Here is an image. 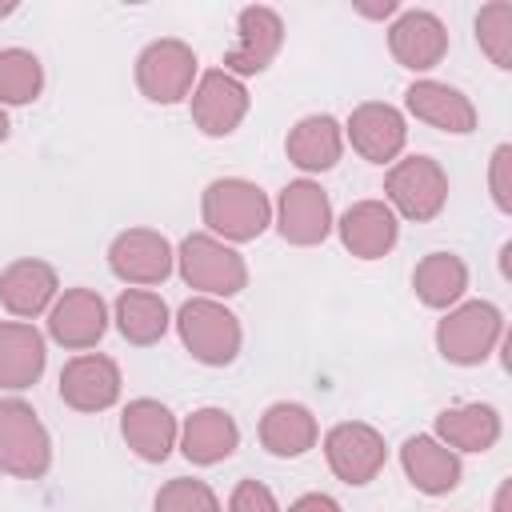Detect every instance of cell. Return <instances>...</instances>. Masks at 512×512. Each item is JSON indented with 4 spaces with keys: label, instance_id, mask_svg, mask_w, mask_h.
I'll use <instances>...</instances> for the list:
<instances>
[{
    "label": "cell",
    "instance_id": "1",
    "mask_svg": "<svg viewBox=\"0 0 512 512\" xmlns=\"http://www.w3.org/2000/svg\"><path fill=\"white\" fill-rule=\"evenodd\" d=\"M200 220L224 244H248L268 232L272 200L260 184L244 176H220L200 192Z\"/></svg>",
    "mask_w": 512,
    "mask_h": 512
},
{
    "label": "cell",
    "instance_id": "2",
    "mask_svg": "<svg viewBox=\"0 0 512 512\" xmlns=\"http://www.w3.org/2000/svg\"><path fill=\"white\" fill-rule=\"evenodd\" d=\"M176 336L184 344V352L196 360V364H208V368H228L236 356H240V344H244V328H240V316L232 308H224V300H212V296H192L180 304L176 312Z\"/></svg>",
    "mask_w": 512,
    "mask_h": 512
},
{
    "label": "cell",
    "instance_id": "3",
    "mask_svg": "<svg viewBox=\"0 0 512 512\" xmlns=\"http://www.w3.org/2000/svg\"><path fill=\"white\" fill-rule=\"evenodd\" d=\"M176 272L188 288H196L200 296H212V300H228L236 292L248 288V264L244 256L216 240L212 232H188L176 248Z\"/></svg>",
    "mask_w": 512,
    "mask_h": 512
},
{
    "label": "cell",
    "instance_id": "4",
    "mask_svg": "<svg viewBox=\"0 0 512 512\" xmlns=\"http://www.w3.org/2000/svg\"><path fill=\"white\" fill-rule=\"evenodd\" d=\"M504 340V312L492 300H460L436 324V352L456 368L484 364Z\"/></svg>",
    "mask_w": 512,
    "mask_h": 512
},
{
    "label": "cell",
    "instance_id": "5",
    "mask_svg": "<svg viewBox=\"0 0 512 512\" xmlns=\"http://www.w3.org/2000/svg\"><path fill=\"white\" fill-rule=\"evenodd\" d=\"M52 468V436L36 408L20 396H0V472L40 480Z\"/></svg>",
    "mask_w": 512,
    "mask_h": 512
},
{
    "label": "cell",
    "instance_id": "6",
    "mask_svg": "<svg viewBox=\"0 0 512 512\" xmlns=\"http://www.w3.org/2000/svg\"><path fill=\"white\" fill-rule=\"evenodd\" d=\"M384 204L396 212V220H416L428 224L444 212L448 204V172L432 156H400L388 164L384 176Z\"/></svg>",
    "mask_w": 512,
    "mask_h": 512
},
{
    "label": "cell",
    "instance_id": "7",
    "mask_svg": "<svg viewBox=\"0 0 512 512\" xmlns=\"http://www.w3.org/2000/svg\"><path fill=\"white\" fill-rule=\"evenodd\" d=\"M196 76H200V60H196L192 44H184L176 36L152 40L136 56V88L152 104L168 108V104L188 100L196 88Z\"/></svg>",
    "mask_w": 512,
    "mask_h": 512
},
{
    "label": "cell",
    "instance_id": "8",
    "mask_svg": "<svg viewBox=\"0 0 512 512\" xmlns=\"http://www.w3.org/2000/svg\"><path fill=\"white\" fill-rule=\"evenodd\" d=\"M272 224H276V232H280L284 244H292V248H316V244H324L332 236V224H336L332 200L308 176L288 180L280 188L276 204H272Z\"/></svg>",
    "mask_w": 512,
    "mask_h": 512
},
{
    "label": "cell",
    "instance_id": "9",
    "mask_svg": "<svg viewBox=\"0 0 512 512\" xmlns=\"http://www.w3.org/2000/svg\"><path fill=\"white\" fill-rule=\"evenodd\" d=\"M324 460L336 480L364 488L380 476V468L388 460V444H384L380 428H372L364 420H340L324 432Z\"/></svg>",
    "mask_w": 512,
    "mask_h": 512
},
{
    "label": "cell",
    "instance_id": "10",
    "mask_svg": "<svg viewBox=\"0 0 512 512\" xmlns=\"http://www.w3.org/2000/svg\"><path fill=\"white\" fill-rule=\"evenodd\" d=\"M108 268L116 280H124L132 288H152L172 276L176 248L156 228H124L108 244Z\"/></svg>",
    "mask_w": 512,
    "mask_h": 512
},
{
    "label": "cell",
    "instance_id": "11",
    "mask_svg": "<svg viewBox=\"0 0 512 512\" xmlns=\"http://www.w3.org/2000/svg\"><path fill=\"white\" fill-rule=\"evenodd\" d=\"M284 48V20L268 4H248L236 16V44L224 52V72L244 80L268 72V64Z\"/></svg>",
    "mask_w": 512,
    "mask_h": 512
},
{
    "label": "cell",
    "instance_id": "12",
    "mask_svg": "<svg viewBox=\"0 0 512 512\" xmlns=\"http://www.w3.org/2000/svg\"><path fill=\"white\" fill-rule=\"evenodd\" d=\"M188 108H192V124L204 136L220 140V136H232L244 124V116L252 108V96H248L244 80L228 76L224 68H208V72L196 76V88L188 96Z\"/></svg>",
    "mask_w": 512,
    "mask_h": 512
},
{
    "label": "cell",
    "instance_id": "13",
    "mask_svg": "<svg viewBox=\"0 0 512 512\" xmlns=\"http://www.w3.org/2000/svg\"><path fill=\"white\" fill-rule=\"evenodd\" d=\"M344 140L368 160V164H396L408 144V120L388 100H364L344 120Z\"/></svg>",
    "mask_w": 512,
    "mask_h": 512
},
{
    "label": "cell",
    "instance_id": "14",
    "mask_svg": "<svg viewBox=\"0 0 512 512\" xmlns=\"http://www.w3.org/2000/svg\"><path fill=\"white\" fill-rule=\"evenodd\" d=\"M60 400L72 408V412H108L120 392H124V376H120V364L104 352H80L72 356L64 368H60Z\"/></svg>",
    "mask_w": 512,
    "mask_h": 512
},
{
    "label": "cell",
    "instance_id": "15",
    "mask_svg": "<svg viewBox=\"0 0 512 512\" xmlns=\"http://www.w3.org/2000/svg\"><path fill=\"white\" fill-rule=\"evenodd\" d=\"M388 52L408 72H432L448 56V28L428 8H400L388 24Z\"/></svg>",
    "mask_w": 512,
    "mask_h": 512
},
{
    "label": "cell",
    "instance_id": "16",
    "mask_svg": "<svg viewBox=\"0 0 512 512\" xmlns=\"http://www.w3.org/2000/svg\"><path fill=\"white\" fill-rule=\"evenodd\" d=\"M108 332V304L96 288H68L48 308V340L68 352H88Z\"/></svg>",
    "mask_w": 512,
    "mask_h": 512
},
{
    "label": "cell",
    "instance_id": "17",
    "mask_svg": "<svg viewBox=\"0 0 512 512\" xmlns=\"http://www.w3.org/2000/svg\"><path fill=\"white\" fill-rule=\"evenodd\" d=\"M120 436H124L128 452L140 456L144 464H164L180 440V420L168 404H160L152 396H136L120 412Z\"/></svg>",
    "mask_w": 512,
    "mask_h": 512
},
{
    "label": "cell",
    "instance_id": "18",
    "mask_svg": "<svg viewBox=\"0 0 512 512\" xmlns=\"http://www.w3.org/2000/svg\"><path fill=\"white\" fill-rule=\"evenodd\" d=\"M60 296V276L48 260L20 256L0 272V304L16 320H36L44 316Z\"/></svg>",
    "mask_w": 512,
    "mask_h": 512
},
{
    "label": "cell",
    "instance_id": "19",
    "mask_svg": "<svg viewBox=\"0 0 512 512\" xmlns=\"http://www.w3.org/2000/svg\"><path fill=\"white\" fill-rule=\"evenodd\" d=\"M404 108H408V116H416L420 124H428L436 132H448V136L476 132V104L444 80H412L404 88Z\"/></svg>",
    "mask_w": 512,
    "mask_h": 512
},
{
    "label": "cell",
    "instance_id": "20",
    "mask_svg": "<svg viewBox=\"0 0 512 512\" xmlns=\"http://www.w3.org/2000/svg\"><path fill=\"white\" fill-rule=\"evenodd\" d=\"M332 228L340 232V244L356 260H380L400 240V220H396V212L384 200H356V204H348Z\"/></svg>",
    "mask_w": 512,
    "mask_h": 512
},
{
    "label": "cell",
    "instance_id": "21",
    "mask_svg": "<svg viewBox=\"0 0 512 512\" xmlns=\"http://www.w3.org/2000/svg\"><path fill=\"white\" fill-rule=\"evenodd\" d=\"M400 468L408 476V484L424 496H448L460 488L464 480V464L460 452H452L448 444H440L436 436H408L400 444Z\"/></svg>",
    "mask_w": 512,
    "mask_h": 512
},
{
    "label": "cell",
    "instance_id": "22",
    "mask_svg": "<svg viewBox=\"0 0 512 512\" xmlns=\"http://www.w3.org/2000/svg\"><path fill=\"white\" fill-rule=\"evenodd\" d=\"M48 340L28 320H0V388L24 392L44 376Z\"/></svg>",
    "mask_w": 512,
    "mask_h": 512
},
{
    "label": "cell",
    "instance_id": "23",
    "mask_svg": "<svg viewBox=\"0 0 512 512\" xmlns=\"http://www.w3.org/2000/svg\"><path fill=\"white\" fill-rule=\"evenodd\" d=\"M176 448H180L184 460L196 464V468L220 464V460H228V456L240 448V424H236V416L224 412V408H212V404H208V408H196L192 416H184Z\"/></svg>",
    "mask_w": 512,
    "mask_h": 512
},
{
    "label": "cell",
    "instance_id": "24",
    "mask_svg": "<svg viewBox=\"0 0 512 512\" xmlns=\"http://www.w3.org/2000/svg\"><path fill=\"white\" fill-rule=\"evenodd\" d=\"M284 152H288V164H296L308 176L312 172H328L344 156V124L336 116H328V112L300 116L284 136Z\"/></svg>",
    "mask_w": 512,
    "mask_h": 512
},
{
    "label": "cell",
    "instance_id": "25",
    "mask_svg": "<svg viewBox=\"0 0 512 512\" xmlns=\"http://www.w3.org/2000/svg\"><path fill=\"white\" fill-rule=\"evenodd\" d=\"M256 436L264 444L268 456H280V460H296L304 456L308 448H316L320 440V424L312 416V408L296 404V400H276L264 408L260 424H256Z\"/></svg>",
    "mask_w": 512,
    "mask_h": 512
},
{
    "label": "cell",
    "instance_id": "26",
    "mask_svg": "<svg viewBox=\"0 0 512 512\" xmlns=\"http://www.w3.org/2000/svg\"><path fill=\"white\" fill-rule=\"evenodd\" d=\"M500 432H504L500 412L480 400L452 404L436 416V440L448 444L452 452H488V448H496Z\"/></svg>",
    "mask_w": 512,
    "mask_h": 512
},
{
    "label": "cell",
    "instance_id": "27",
    "mask_svg": "<svg viewBox=\"0 0 512 512\" xmlns=\"http://www.w3.org/2000/svg\"><path fill=\"white\" fill-rule=\"evenodd\" d=\"M112 320H116V332L136 348L160 344L164 332L172 328V312H168L164 296L148 292V288H124L112 304Z\"/></svg>",
    "mask_w": 512,
    "mask_h": 512
},
{
    "label": "cell",
    "instance_id": "28",
    "mask_svg": "<svg viewBox=\"0 0 512 512\" xmlns=\"http://www.w3.org/2000/svg\"><path fill=\"white\" fill-rule=\"evenodd\" d=\"M412 292L424 308L448 312L464 300L468 292V264L456 252H428L416 268H412Z\"/></svg>",
    "mask_w": 512,
    "mask_h": 512
},
{
    "label": "cell",
    "instance_id": "29",
    "mask_svg": "<svg viewBox=\"0 0 512 512\" xmlns=\"http://www.w3.org/2000/svg\"><path fill=\"white\" fill-rule=\"evenodd\" d=\"M44 92V64L28 48H0V108L32 104Z\"/></svg>",
    "mask_w": 512,
    "mask_h": 512
},
{
    "label": "cell",
    "instance_id": "30",
    "mask_svg": "<svg viewBox=\"0 0 512 512\" xmlns=\"http://www.w3.org/2000/svg\"><path fill=\"white\" fill-rule=\"evenodd\" d=\"M476 44L500 72L512 68V4L508 0H492L476 12Z\"/></svg>",
    "mask_w": 512,
    "mask_h": 512
},
{
    "label": "cell",
    "instance_id": "31",
    "mask_svg": "<svg viewBox=\"0 0 512 512\" xmlns=\"http://www.w3.org/2000/svg\"><path fill=\"white\" fill-rule=\"evenodd\" d=\"M152 512H224V508H220V496L212 492L208 480L172 476L168 484H160V492L152 500Z\"/></svg>",
    "mask_w": 512,
    "mask_h": 512
},
{
    "label": "cell",
    "instance_id": "32",
    "mask_svg": "<svg viewBox=\"0 0 512 512\" xmlns=\"http://www.w3.org/2000/svg\"><path fill=\"white\" fill-rule=\"evenodd\" d=\"M488 192L492 204L508 216L512 212V144H496L492 160H488Z\"/></svg>",
    "mask_w": 512,
    "mask_h": 512
},
{
    "label": "cell",
    "instance_id": "33",
    "mask_svg": "<svg viewBox=\"0 0 512 512\" xmlns=\"http://www.w3.org/2000/svg\"><path fill=\"white\" fill-rule=\"evenodd\" d=\"M228 512H280V504H276V496H272L268 484H260V480H240V484L232 488V496H228Z\"/></svg>",
    "mask_w": 512,
    "mask_h": 512
},
{
    "label": "cell",
    "instance_id": "34",
    "mask_svg": "<svg viewBox=\"0 0 512 512\" xmlns=\"http://www.w3.org/2000/svg\"><path fill=\"white\" fill-rule=\"evenodd\" d=\"M288 512H344V508H340V500L328 496V492H304V496H296V500L288 504Z\"/></svg>",
    "mask_w": 512,
    "mask_h": 512
},
{
    "label": "cell",
    "instance_id": "35",
    "mask_svg": "<svg viewBox=\"0 0 512 512\" xmlns=\"http://www.w3.org/2000/svg\"><path fill=\"white\" fill-rule=\"evenodd\" d=\"M356 12L368 16V20H388V16L400 12V4H396V0H384V4H356Z\"/></svg>",
    "mask_w": 512,
    "mask_h": 512
},
{
    "label": "cell",
    "instance_id": "36",
    "mask_svg": "<svg viewBox=\"0 0 512 512\" xmlns=\"http://www.w3.org/2000/svg\"><path fill=\"white\" fill-rule=\"evenodd\" d=\"M492 512H512V480H504L496 488V500H492Z\"/></svg>",
    "mask_w": 512,
    "mask_h": 512
},
{
    "label": "cell",
    "instance_id": "37",
    "mask_svg": "<svg viewBox=\"0 0 512 512\" xmlns=\"http://www.w3.org/2000/svg\"><path fill=\"white\" fill-rule=\"evenodd\" d=\"M8 132H12V124H8V112H4V108H0V144H4V140H8Z\"/></svg>",
    "mask_w": 512,
    "mask_h": 512
}]
</instances>
